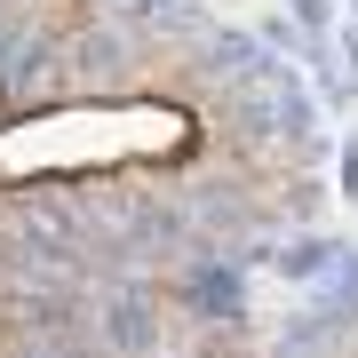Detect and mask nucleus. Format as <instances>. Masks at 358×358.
Instances as JSON below:
<instances>
[{"instance_id": "1", "label": "nucleus", "mask_w": 358, "mask_h": 358, "mask_svg": "<svg viewBox=\"0 0 358 358\" xmlns=\"http://www.w3.org/2000/svg\"><path fill=\"white\" fill-rule=\"evenodd\" d=\"M96 343L112 358H152L159 350V294L143 279H103L96 287Z\"/></svg>"}, {"instance_id": "2", "label": "nucleus", "mask_w": 358, "mask_h": 358, "mask_svg": "<svg viewBox=\"0 0 358 358\" xmlns=\"http://www.w3.org/2000/svg\"><path fill=\"white\" fill-rule=\"evenodd\" d=\"M279 271H287V279H319V271H327V247L319 239H294L287 255H279Z\"/></svg>"}, {"instance_id": "3", "label": "nucleus", "mask_w": 358, "mask_h": 358, "mask_svg": "<svg viewBox=\"0 0 358 358\" xmlns=\"http://www.w3.org/2000/svg\"><path fill=\"white\" fill-rule=\"evenodd\" d=\"M294 16H303V24H327V0H294Z\"/></svg>"}, {"instance_id": "4", "label": "nucleus", "mask_w": 358, "mask_h": 358, "mask_svg": "<svg viewBox=\"0 0 358 358\" xmlns=\"http://www.w3.org/2000/svg\"><path fill=\"white\" fill-rule=\"evenodd\" d=\"M350 64H358V32H350Z\"/></svg>"}]
</instances>
